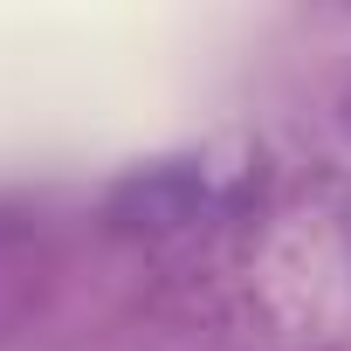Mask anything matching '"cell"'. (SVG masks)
I'll use <instances>...</instances> for the list:
<instances>
[{"mask_svg":"<svg viewBox=\"0 0 351 351\" xmlns=\"http://www.w3.org/2000/svg\"><path fill=\"white\" fill-rule=\"evenodd\" d=\"M200 207H207V180L193 165H138L110 186L104 221L131 228V234H172V228L200 221Z\"/></svg>","mask_w":351,"mask_h":351,"instance_id":"6da1fadb","label":"cell"},{"mask_svg":"<svg viewBox=\"0 0 351 351\" xmlns=\"http://www.w3.org/2000/svg\"><path fill=\"white\" fill-rule=\"evenodd\" d=\"M337 117H344V131H351V83H344V97H337Z\"/></svg>","mask_w":351,"mask_h":351,"instance_id":"7a4b0ae2","label":"cell"}]
</instances>
